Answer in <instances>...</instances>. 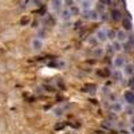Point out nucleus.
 <instances>
[{
    "label": "nucleus",
    "instance_id": "1",
    "mask_svg": "<svg viewBox=\"0 0 134 134\" xmlns=\"http://www.w3.org/2000/svg\"><path fill=\"white\" fill-rule=\"evenodd\" d=\"M31 46H32L34 51H40L43 48V40L40 38H34L31 42Z\"/></svg>",
    "mask_w": 134,
    "mask_h": 134
},
{
    "label": "nucleus",
    "instance_id": "2",
    "mask_svg": "<svg viewBox=\"0 0 134 134\" xmlns=\"http://www.w3.org/2000/svg\"><path fill=\"white\" fill-rule=\"evenodd\" d=\"M51 7L55 12H60L63 9V0H51Z\"/></svg>",
    "mask_w": 134,
    "mask_h": 134
},
{
    "label": "nucleus",
    "instance_id": "3",
    "mask_svg": "<svg viewBox=\"0 0 134 134\" xmlns=\"http://www.w3.org/2000/svg\"><path fill=\"white\" fill-rule=\"evenodd\" d=\"M106 31H107V30H98V31H97L95 38H97L98 42H106V40H107V34H106Z\"/></svg>",
    "mask_w": 134,
    "mask_h": 134
},
{
    "label": "nucleus",
    "instance_id": "4",
    "mask_svg": "<svg viewBox=\"0 0 134 134\" xmlns=\"http://www.w3.org/2000/svg\"><path fill=\"white\" fill-rule=\"evenodd\" d=\"M110 18L113 19L114 21H119L122 20V14H121V11L114 8V9H111V12H110Z\"/></svg>",
    "mask_w": 134,
    "mask_h": 134
},
{
    "label": "nucleus",
    "instance_id": "5",
    "mask_svg": "<svg viewBox=\"0 0 134 134\" xmlns=\"http://www.w3.org/2000/svg\"><path fill=\"white\" fill-rule=\"evenodd\" d=\"M124 98H125V102L126 103H129V105H134V91H126L125 94H124Z\"/></svg>",
    "mask_w": 134,
    "mask_h": 134
},
{
    "label": "nucleus",
    "instance_id": "6",
    "mask_svg": "<svg viewBox=\"0 0 134 134\" xmlns=\"http://www.w3.org/2000/svg\"><path fill=\"white\" fill-rule=\"evenodd\" d=\"M126 39H127V35H126V31L125 30L117 31V39L115 40H118L119 43H124V42H126Z\"/></svg>",
    "mask_w": 134,
    "mask_h": 134
},
{
    "label": "nucleus",
    "instance_id": "7",
    "mask_svg": "<svg viewBox=\"0 0 134 134\" xmlns=\"http://www.w3.org/2000/svg\"><path fill=\"white\" fill-rule=\"evenodd\" d=\"M114 66L117 69H121V67L125 66V58L122 57V55H118V57L114 58Z\"/></svg>",
    "mask_w": 134,
    "mask_h": 134
},
{
    "label": "nucleus",
    "instance_id": "8",
    "mask_svg": "<svg viewBox=\"0 0 134 134\" xmlns=\"http://www.w3.org/2000/svg\"><path fill=\"white\" fill-rule=\"evenodd\" d=\"M59 14H60V18H62V20H70V19H71V16H72L69 8H66V9H62Z\"/></svg>",
    "mask_w": 134,
    "mask_h": 134
},
{
    "label": "nucleus",
    "instance_id": "9",
    "mask_svg": "<svg viewBox=\"0 0 134 134\" xmlns=\"http://www.w3.org/2000/svg\"><path fill=\"white\" fill-rule=\"evenodd\" d=\"M122 27H124L125 31H130L131 30V20H130V18L122 19Z\"/></svg>",
    "mask_w": 134,
    "mask_h": 134
},
{
    "label": "nucleus",
    "instance_id": "10",
    "mask_svg": "<svg viewBox=\"0 0 134 134\" xmlns=\"http://www.w3.org/2000/svg\"><path fill=\"white\" fill-rule=\"evenodd\" d=\"M95 90H97V86L95 85H85L83 86V88H82V91L83 93H95Z\"/></svg>",
    "mask_w": 134,
    "mask_h": 134
},
{
    "label": "nucleus",
    "instance_id": "11",
    "mask_svg": "<svg viewBox=\"0 0 134 134\" xmlns=\"http://www.w3.org/2000/svg\"><path fill=\"white\" fill-rule=\"evenodd\" d=\"M124 70H125V74L126 75L133 76L134 75V64H125L124 66Z\"/></svg>",
    "mask_w": 134,
    "mask_h": 134
},
{
    "label": "nucleus",
    "instance_id": "12",
    "mask_svg": "<svg viewBox=\"0 0 134 134\" xmlns=\"http://www.w3.org/2000/svg\"><path fill=\"white\" fill-rule=\"evenodd\" d=\"M81 8H82V11H90L91 9V2L90 0H82Z\"/></svg>",
    "mask_w": 134,
    "mask_h": 134
},
{
    "label": "nucleus",
    "instance_id": "13",
    "mask_svg": "<svg viewBox=\"0 0 134 134\" xmlns=\"http://www.w3.org/2000/svg\"><path fill=\"white\" fill-rule=\"evenodd\" d=\"M106 34H107V39H110V40H115V39H117V31H114V30H107Z\"/></svg>",
    "mask_w": 134,
    "mask_h": 134
},
{
    "label": "nucleus",
    "instance_id": "14",
    "mask_svg": "<svg viewBox=\"0 0 134 134\" xmlns=\"http://www.w3.org/2000/svg\"><path fill=\"white\" fill-rule=\"evenodd\" d=\"M97 74L99 75V76H103V78H107V76H110V70L109 69H102V70H98L97 71Z\"/></svg>",
    "mask_w": 134,
    "mask_h": 134
},
{
    "label": "nucleus",
    "instance_id": "15",
    "mask_svg": "<svg viewBox=\"0 0 134 134\" xmlns=\"http://www.w3.org/2000/svg\"><path fill=\"white\" fill-rule=\"evenodd\" d=\"M103 52H105V50L100 48V47H95V48L93 50V55H94V57H102Z\"/></svg>",
    "mask_w": 134,
    "mask_h": 134
},
{
    "label": "nucleus",
    "instance_id": "16",
    "mask_svg": "<svg viewBox=\"0 0 134 134\" xmlns=\"http://www.w3.org/2000/svg\"><path fill=\"white\" fill-rule=\"evenodd\" d=\"M114 51H121L122 50V43H119L118 40H113V44H111Z\"/></svg>",
    "mask_w": 134,
    "mask_h": 134
},
{
    "label": "nucleus",
    "instance_id": "17",
    "mask_svg": "<svg viewBox=\"0 0 134 134\" xmlns=\"http://www.w3.org/2000/svg\"><path fill=\"white\" fill-rule=\"evenodd\" d=\"M69 9H70V12H71V15H78V14L81 12V9H79V7H76L75 4H74V5H71V7H70Z\"/></svg>",
    "mask_w": 134,
    "mask_h": 134
},
{
    "label": "nucleus",
    "instance_id": "18",
    "mask_svg": "<svg viewBox=\"0 0 134 134\" xmlns=\"http://www.w3.org/2000/svg\"><path fill=\"white\" fill-rule=\"evenodd\" d=\"M90 19L91 20H98L99 19V12H97V11H94V9H90Z\"/></svg>",
    "mask_w": 134,
    "mask_h": 134
},
{
    "label": "nucleus",
    "instance_id": "19",
    "mask_svg": "<svg viewBox=\"0 0 134 134\" xmlns=\"http://www.w3.org/2000/svg\"><path fill=\"white\" fill-rule=\"evenodd\" d=\"M74 0H63V5H66V8H70L71 5H74Z\"/></svg>",
    "mask_w": 134,
    "mask_h": 134
},
{
    "label": "nucleus",
    "instance_id": "20",
    "mask_svg": "<svg viewBox=\"0 0 134 134\" xmlns=\"http://www.w3.org/2000/svg\"><path fill=\"white\" fill-rule=\"evenodd\" d=\"M113 110L115 111V113H118V111H121V110H122V106H121L119 103H117V102H115V103H113Z\"/></svg>",
    "mask_w": 134,
    "mask_h": 134
},
{
    "label": "nucleus",
    "instance_id": "21",
    "mask_svg": "<svg viewBox=\"0 0 134 134\" xmlns=\"http://www.w3.org/2000/svg\"><path fill=\"white\" fill-rule=\"evenodd\" d=\"M88 43L93 44V46H97V44H98V40H97V38H95V36H91L90 39H88Z\"/></svg>",
    "mask_w": 134,
    "mask_h": 134
},
{
    "label": "nucleus",
    "instance_id": "22",
    "mask_svg": "<svg viewBox=\"0 0 134 134\" xmlns=\"http://www.w3.org/2000/svg\"><path fill=\"white\" fill-rule=\"evenodd\" d=\"M113 75H114V78H115L117 81H121V79H122V74H121L118 70H117V71H114V74H113Z\"/></svg>",
    "mask_w": 134,
    "mask_h": 134
},
{
    "label": "nucleus",
    "instance_id": "23",
    "mask_svg": "<svg viewBox=\"0 0 134 134\" xmlns=\"http://www.w3.org/2000/svg\"><path fill=\"white\" fill-rule=\"evenodd\" d=\"M28 21H30V19H28L27 16H24L23 19L20 20V24H21V26H26V24H28Z\"/></svg>",
    "mask_w": 134,
    "mask_h": 134
},
{
    "label": "nucleus",
    "instance_id": "24",
    "mask_svg": "<svg viewBox=\"0 0 134 134\" xmlns=\"http://www.w3.org/2000/svg\"><path fill=\"white\" fill-rule=\"evenodd\" d=\"M100 4H103V5H110L111 3H113V0H99Z\"/></svg>",
    "mask_w": 134,
    "mask_h": 134
},
{
    "label": "nucleus",
    "instance_id": "25",
    "mask_svg": "<svg viewBox=\"0 0 134 134\" xmlns=\"http://www.w3.org/2000/svg\"><path fill=\"white\" fill-rule=\"evenodd\" d=\"M129 86L133 88V90H134V76H131L130 78V79H129Z\"/></svg>",
    "mask_w": 134,
    "mask_h": 134
},
{
    "label": "nucleus",
    "instance_id": "26",
    "mask_svg": "<svg viewBox=\"0 0 134 134\" xmlns=\"http://www.w3.org/2000/svg\"><path fill=\"white\" fill-rule=\"evenodd\" d=\"M107 50H106V52L109 54V55H111V54H114V50H113V47L111 46H109V47H106Z\"/></svg>",
    "mask_w": 134,
    "mask_h": 134
},
{
    "label": "nucleus",
    "instance_id": "27",
    "mask_svg": "<svg viewBox=\"0 0 134 134\" xmlns=\"http://www.w3.org/2000/svg\"><path fill=\"white\" fill-rule=\"evenodd\" d=\"M55 114H57L58 117L62 115V114H63V113H62V109H57V110H55Z\"/></svg>",
    "mask_w": 134,
    "mask_h": 134
},
{
    "label": "nucleus",
    "instance_id": "28",
    "mask_svg": "<svg viewBox=\"0 0 134 134\" xmlns=\"http://www.w3.org/2000/svg\"><path fill=\"white\" fill-rule=\"evenodd\" d=\"M58 66H59V69H63V67L66 66V63H64L63 60H59V63H58Z\"/></svg>",
    "mask_w": 134,
    "mask_h": 134
},
{
    "label": "nucleus",
    "instance_id": "29",
    "mask_svg": "<svg viewBox=\"0 0 134 134\" xmlns=\"http://www.w3.org/2000/svg\"><path fill=\"white\" fill-rule=\"evenodd\" d=\"M58 85H59V87H60V88H64V87H66V86H64V85H63V82H62V81H60V79H59V81H58Z\"/></svg>",
    "mask_w": 134,
    "mask_h": 134
},
{
    "label": "nucleus",
    "instance_id": "30",
    "mask_svg": "<svg viewBox=\"0 0 134 134\" xmlns=\"http://www.w3.org/2000/svg\"><path fill=\"white\" fill-rule=\"evenodd\" d=\"M63 126H66V125H64V124H63V125H57V126H55V130H60Z\"/></svg>",
    "mask_w": 134,
    "mask_h": 134
},
{
    "label": "nucleus",
    "instance_id": "31",
    "mask_svg": "<svg viewBox=\"0 0 134 134\" xmlns=\"http://www.w3.org/2000/svg\"><path fill=\"white\" fill-rule=\"evenodd\" d=\"M130 131H131V134H134V125H131V127H130Z\"/></svg>",
    "mask_w": 134,
    "mask_h": 134
},
{
    "label": "nucleus",
    "instance_id": "32",
    "mask_svg": "<svg viewBox=\"0 0 134 134\" xmlns=\"http://www.w3.org/2000/svg\"><path fill=\"white\" fill-rule=\"evenodd\" d=\"M74 2H82V0H74Z\"/></svg>",
    "mask_w": 134,
    "mask_h": 134
},
{
    "label": "nucleus",
    "instance_id": "33",
    "mask_svg": "<svg viewBox=\"0 0 134 134\" xmlns=\"http://www.w3.org/2000/svg\"><path fill=\"white\" fill-rule=\"evenodd\" d=\"M90 2H93V0H90Z\"/></svg>",
    "mask_w": 134,
    "mask_h": 134
}]
</instances>
